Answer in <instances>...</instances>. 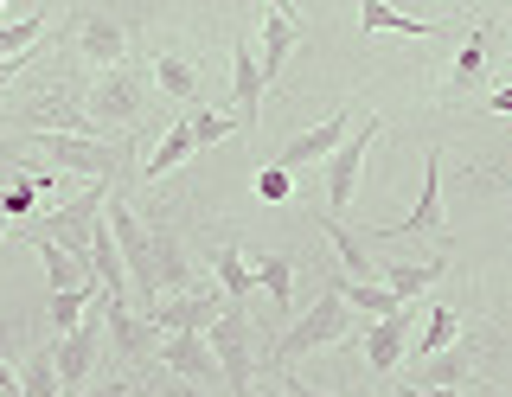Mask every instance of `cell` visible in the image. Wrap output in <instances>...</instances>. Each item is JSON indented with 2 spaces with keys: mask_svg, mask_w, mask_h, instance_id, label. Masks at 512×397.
Masks as SVG:
<instances>
[{
  "mask_svg": "<svg viewBox=\"0 0 512 397\" xmlns=\"http://www.w3.org/2000/svg\"><path fill=\"white\" fill-rule=\"evenodd\" d=\"M346 333H352V308L340 301V289H333V282H320L314 308H308V314H295V321L282 327V340L269 346V365H276V372H288L295 359L320 353V346H340Z\"/></svg>",
  "mask_w": 512,
  "mask_h": 397,
  "instance_id": "obj_1",
  "label": "cell"
},
{
  "mask_svg": "<svg viewBox=\"0 0 512 397\" xmlns=\"http://www.w3.org/2000/svg\"><path fill=\"white\" fill-rule=\"evenodd\" d=\"M103 218H109V231H116V250H122V269H128V289H135L141 301V314H154L160 308V282H154V231L141 225L135 212L116 199V205H103Z\"/></svg>",
  "mask_w": 512,
  "mask_h": 397,
  "instance_id": "obj_2",
  "label": "cell"
},
{
  "mask_svg": "<svg viewBox=\"0 0 512 397\" xmlns=\"http://www.w3.org/2000/svg\"><path fill=\"white\" fill-rule=\"evenodd\" d=\"M212 340V359H218V378L231 397H250V378H256V333H250V314L244 308H218V321L205 327Z\"/></svg>",
  "mask_w": 512,
  "mask_h": 397,
  "instance_id": "obj_3",
  "label": "cell"
},
{
  "mask_svg": "<svg viewBox=\"0 0 512 397\" xmlns=\"http://www.w3.org/2000/svg\"><path fill=\"white\" fill-rule=\"evenodd\" d=\"M103 333H109V314H103V301H96V314H84L64 340L52 346V365H58V391L64 397H77L90 385V372H96V353H103Z\"/></svg>",
  "mask_w": 512,
  "mask_h": 397,
  "instance_id": "obj_4",
  "label": "cell"
},
{
  "mask_svg": "<svg viewBox=\"0 0 512 397\" xmlns=\"http://www.w3.org/2000/svg\"><path fill=\"white\" fill-rule=\"evenodd\" d=\"M378 129H384L378 116H359V122H352V135L327 154V205H333L327 218H340L346 205H352V193H359V173H365V154H372Z\"/></svg>",
  "mask_w": 512,
  "mask_h": 397,
  "instance_id": "obj_5",
  "label": "cell"
},
{
  "mask_svg": "<svg viewBox=\"0 0 512 397\" xmlns=\"http://www.w3.org/2000/svg\"><path fill=\"white\" fill-rule=\"evenodd\" d=\"M39 148L52 154L64 173H90V186H109L122 167V148L103 135H39Z\"/></svg>",
  "mask_w": 512,
  "mask_h": 397,
  "instance_id": "obj_6",
  "label": "cell"
},
{
  "mask_svg": "<svg viewBox=\"0 0 512 397\" xmlns=\"http://www.w3.org/2000/svg\"><path fill=\"white\" fill-rule=\"evenodd\" d=\"M84 116L96 122V129H128V122L141 116V84L128 71H103L96 77V90H90V103H84Z\"/></svg>",
  "mask_w": 512,
  "mask_h": 397,
  "instance_id": "obj_7",
  "label": "cell"
},
{
  "mask_svg": "<svg viewBox=\"0 0 512 397\" xmlns=\"http://www.w3.org/2000/svg\"><path fill=\"white\" fill-rule=\"evenodd\" d=\"M352 122H359L352 109H333L327 122H314V129L288 135V141H282V154H276V167H282V173H295V167H314V161H327V154H333V148H340V141L352 135Z\"/></svg>",
  "mask_w": 512,
  "mask_h": 397,
  "instance_id": "obj_8",
  "label": "cell"
},
{
  "mask_svg": "<svg viewBox=\"0 0 512 397\" xmlns=\"http://www.w3.org/2000/svg\"><path fill=\"white\" fill-rule=\"evenodd\" d=\"M103 314H109V340H116V359H128V365H148L160 359V333H154V321L141 308H128V301H103Z\"/></svg>",
  "mask_w": 512,
  "mask_h": 397,
  "instance_id": "obj_9",
  "label": "cell"
},
{
  "mask_svg": "<svg viewBox=\"0 0 512 397\" xmlns=\"http://www.w3.org/2000/svg\"><path fill=\"white\" fill-rule=\"evenodd\" d=\"M160 365H167V378H186V385L218 397V359H212V340H205V333H173V340H160Z\"/></svg>",
  "mask_w": 512,
  "mask_h": 397,
  "instance_id": "obj_10",
  "label": "cell"
},
{
  "mask_svg": "<svg viewBox=\"0 0 512 397\" xmlns=\"http://www.w3.org/2000/svg\"><path fill=\"white\" fill-rule=\"evenodd\" d=\"M416 231H442V148L423 154V199L397 225H378L372 237H416ZM372 237H365V250H372Z\"/></svg>",
  "mask_w": 512,
  "mask_h": 397,
  "instance_id": "obj_11",
  "label": "cell"
},
{
  "mask_svg": "<svg viewBox=\"0 0 512 397\" xmlns=\"http://www.w3.org/2000/svg\"><path fill=\"white\" fill-rule=\"evenodd\" d=\"M71 26H77V52H84L90 65H103V71H122L128 33H122V26H116V13H96V7H77V13H71Z\"/></svg>",
  "mask_w": 512,
  "mask_h": 397,
  "instance_id": "obj_12",
  "label": "cell"
},
{
  "mask_svg": "<svg viewBox=\"0 0 512 397\" xmlns=\"http://www.w3.org/2000/svg\"><path fill=\"white\" fill-rule=\"evenodd\" d=\"M410 321H416V301H404L391 321H372V327H365V365H372L378 378L397 372V359L410 353Z\"/></svg>",
  "mask_w": 512,
  "mask_h": 397,
  "instance_id": "obj_13",
  "label": "cell"
},
{
  "mask_svg": "<svg viewBox=\"0 0 512 397\" xmlns=\"http://www.w3.org/2000/svg\"><path fill=\"white\" fill-rule=\"evenodd\" d=\"M301 39V20L288 7H263V52H256V65H263V90H276V77L288 65V52H295Z\"/></svg>",
  "mask_w": 512,
  "mask_h": 397,
  "instance_id": "obj_14",
  "label": "cell"
},
{
  "mask_svg": "<svg viewBox=\"0 0 512 397\" xmlns=\"http://www.w3.org/2000/svg\"><path fill=\"white\" fill-rule=\"evenodd\" d=\"M148 321H154L160 340H173V333H205L218 321V295H173V301H160Z\"/></svg>",
  "mask_w": 512,
  "mask_h": 397,
  "instance_id": "obj_15",
  "label": "cell"
},
{
  "mask_svg": "<svg viewBox=\"0 0 512 397\" xmlns=\"http://www.w3.org/2000/svg\"><path fill=\"white\" fill-rule=\"evenodd\" d=\"M474 359H480V340H474V333H461L448 353L423 359V391H461L474 378Z\"/></svg>",
  "mask_w": 512,
  "mask_h": 397,
  "instance_id": "obj_16",
  "label": "cell"
},
{
  "mask_svg": "<svg viewBox=\"0 0 512 397\" xmlns=\"http://www.w3.org/2000/svg\"><path fill=\"white\" fill-rule=\"evenodd\" d=\"M231 97H237V129H256L263 116V65L250 45H231Z\"/></svg>",
  "mask_w": 512,
  "mask_h": 397,
  "instance_id": "obj_17",
  "label": "cell"
},
{
  "mask_svg": "<svg viewBox=\"0 0 512 397\" xmlns=\"http://www.w3.org/2000/svg\"><path fill=\"white\" fill-rule=\"evenodd\" d=\"M320 237L340 250V276H346V282H378V263H372V250H365L359 231H346L340 218H320Z\"/></svg>",
  "mask_w": 512,
  "mask_h": 397,
  "instance_id": "obj_18",
  "label": "cell"
},
{
  "mask_svg": "<svg viewBox=\"0 0 512 397\" xmlns=\"http://www.w3.org/2000/svg\"><path fill=\"white\" fill-rule=\"evenodd\" d=\"M442 276H448V257H429V263H378V282L397 301H416L423 289H436Z\"/></svg>",
  "mask_w": 512,
  "mask_h": 397,
  "instance_id": "obj_19",
  "label": "cell"
},
{
  "mask_svg": "<svg viewBox=\"0 0 512 397\" xmlns=\"http://www.w3.org/2000/svg\"><path fill=\"white\" fill-rule=\"evenodd\" d=\"M32 250H39L45 276H52V295H64V289H90V263H84V257H71V250L52 244L45 231H32Z\"/></svg>",
  "mask_w": 512,
  "mask_h": 397,
  "instance_id": "obj_20",
  "label": "cell"
},
{
  "mask_svg": "<svg viewBox=\"0 0 512 397\" xmlns=\"http://www.w3.org/2000/svg\"><path fill=\"white\" fill-rule=\"evenodd\" d=\"M359 26H365V33H397V39H442V33H448V26H436V20H410V13L384 7V0H365V7H359Z\"/></svg>",
  "mask_w": 512,
  "mask_h": 397,
  "instance_id": "obj_21",
  "label": "cell"
},
{
  "mask_svg": "<svg viewBox=\"0 0 512 397\" xmlns=\"http://www.w3.org/2000/svg\"><path fill=\"white\" fill-rule=\"evenodd\" d=\"M154 84L167 90L180 109H199V65H192L186 52H160L154 58Z\"/></svg>",
  "mask_w": 512,
  "mask_h": 397,
  "instance_id": "obj_22",
  "label": "cell"
},
{
  "mask_svg": "<svg viewBox=\"0 0 512 397\" xmlns=\"http://www.w3.org/2000/svg\"><path fill=\"white\" fill-rule=\"evenodd\" d=\"M256 282L269 289V308L276 314H295V257L288 250H269V257H256Z\"/></svg>",
  "mask_w": 512,
  "mask_h": 397,
  "instance_id": "obj_23",
  "label": "cell"
},
{
  "mask_svg": "<svg viewBox=\"0 0 512 397\" xmlns=\"http://www.w3.org/2000/svg\"><path fill=\"white\" fill-rule=\"evenodd\" d=\"M327 282L340 289V301H346L352 314H372V321H391V314L404 308V301L384 289V282H346V276H327Z\"/></svg>",
  "mask_w": 512,
  "mask_h": 397,
  "instance_id": "obj_24",
  "label": "cell"
},
{
  "mask_svg": "<svg viewBox=\"0 0 512 397\" xmlns=\"http://www.w3.org/2000/svg\"><path fill=\"white\" fill-rule=\"evenodd\" d=\"M212 269H218V289H224V308H244V301H250V289H256V269L244 263V250H237V244H224L218 257H212Z\"/></svg>",
  "mask_w": 512,
  "mask_h": 397,
  "instance_id": "obj_25",
  "label": "cell"
},
{
  "mask_svg": "<svg viewBox=\"0 0 512 397\" xmlns=\"http://www.w3.org/2000/svg\"><path fill=\"white\" fill-rule=\"evenodd\" d=\"M480 71H487V26H474V39L455 52V71H448V97H468L480 84Z\"/></svg>",
  "mask_w": 512,
  "mask_h": 397,
  "instance_id": "obj_26",
  "label": "cell"
},
{
  "mask_svg": "<svg viewBox=\"0 0 512 397\" xmlns=\"http://www.w3.org/2000/svg\"><path fill=\"white\" fill-rule=\"evenodd\" d=\"M96 301H103V289H96V282H90V289H64V295L45 301V321H52V327H58V340H64V333L84 321V308H96Z\"/></svg>",
  "mask_w": 512,
  "mask_h": 397,
  "instance_id": "obj_27",
  "label": "cell"
},
{
  "mask_svg": "<svg viewBox=\"0 0 512 397\" xmlns=\"http://www.w3.org/2000/svg\"><path fill=\"white\" fill-rule=\"evenodd\" d=\"M39 33H45V13H26V20L0 26V65H26V52L39 45Z\"/></svg>",
  "mask_w": 512,
  "mask_h": 397,
  "instance_id": "obj_28",
  "label": "cell"
},
{
  "mask_svg": "<svg viewBox=\"0 0 512 397\" xmlns=\"http://www.w3.org/2000/svg\"><path fill=\"white\" fill-rule=\"evenodd\" d=\"M186 154H192V129H186V116H173L167 141H160V148L148 154V167H141V173H148V180H160V173H173V167L186 161Z\"/></svg>",
  "mask_w": 512,
  "mask_h": 397,
  "instance_id": "obj_29",
  "label": "cell"
},
{
  "mask_svg": "<svg viewBox=\"0 0 512 397\" xmlns=\"http://www.w3.org/2000/svg\"><path fill=\"white\" fill-rule=\"evenodd\" d=\"M455 340H461V314L455 308H429V327H423V340H416V359H436Z\"/></svg>",
  "mask_w": 512,
  "mask_h": 397,
  "instance_id": "obj_30",
  "label": "cell"
},
{
  "mask_svg": "<svg viewBox=\"0 0 512 397\" xmlns=\"http://www.w3.org/2000/svg\"><path fill=\"white\" fill-rule=\"evenodd\" d=\"M20 397H64V391H58V365H52V353H32V359L20 365Z\"/></svg>",
  "mask_w": 512,
  "mask_h": 397,
  "instance_id": "obj_31",
  "label": "cell"
},
{
  "mask_svg": "<svg viewBox=\"0 0 512 397\" xmlns=\"http://www.w3.org/2000/svg\"><path fill=\"white\" fill-rule=\"evenodd\" d=\"M186 129H192V148H212V141H224L237 129V116H218V109H186Z\"/></svg>",
  "mask_w": 512,
  "mask_h": 397,
  "instance_id": "obj_32",
  "label": "cell"
},
{
  "mask_svg": "<svg viewBox=\"0 0 512 397\" xmlns=\"http://www.w3.org/2000/svg\"><path fill=\"white\" fill-rule=\"evenodd\" d=\"M288 193H295V180H288L282 167H263V173H256V199H263V205H282Z\"/></svg>",
  "mask_w": 512,
  "mask_h": 397,
  "instance_id": "obj_33",
  "label": "cell"
},
{
  "mask_svg": "<svg viewBox=\"0 0 512 397\" xmlns=\"http://www.w3.org/2000/svg\"><path fill=\"white\" fill-rule=\"evenodd\" d=\"M26 212H32V186L26 180L0 186V218H26Z\"/></svg>",
  "mask_w": 512,
  "mask_h": 397,
  "instance_id": "obj_34",
  "label": "cell"
},
{
  "mask_svg": "<svg viewBox=\"0 0 512 397\" xmlns=\"http://www.w3.org/2000/svg\"><path fill=\"white\" fill-rule=\"evenodd\" d=\"M160 397H212V391H199V385H186V378H167V372H160Z\"/></svg>",
  "mask_w": 512,
  "mask_h": 397,
  "instance_id": "obj_35",
  "label": "cell"
},
{
  "mask_svg": "<svg viewBox=\"0 0 512 397\" xmlns=\"http://www.w3.org/2000/svg\"><path fill=\"white\" fill-rule=\"evenodd\" d=\"M84 397H135V378H109V385H96Z\"/></svg>",
  "mask_w": 512,
  "mask_h": 397,
  "instance_id": "obj_36",
  "label": "cell"
},
{
  "mask_svg": "<svg viewBox=\"0 0 512 397\" xmlns=\"http://www.w3.org/2000/svg\"><path fill=\"white\" fill-rule=\"evenodd\" d=\"M282 391H288V397H327V391H314L308 378H295V372H282Z\"/></svg>",
  "mask_w": 512,
  "mask_h": 397,
  "instance_id": "obj_37",
  "label": "cell"
},
{
  "mask_svg": "<svg viewBox=\"0 0 512 397\" xmlns=\"http://www.w3.org/2000/svg\"><path fill=\"white\" fill-rule=\"evenodd\" d=\"M13 346H20V327H13V321H0V365L13 359Z\"/></svg>",
  "mask_w": 512,
  "mask_h": 397,
  "instance_id": "obj_38",
  "label": "cell"
},
{
  "mask_svg": "<svg viewBox=\"0 0 512 397\" xmlns=\"http://www.w3.org/2000/svg\"><path fill=\"white\" fill-rule=\"evenodd\" d=\"M487 109H493V116H512V84H506V90H493Z\"/></svg>",
  "mask_w": 512,
  "mask_h": 397,
  "instance_id": "obj_39",
  "label": "cell"
},
{
  "mask_svg": "<svg viewBox=\"0 0 512 397\" xmlns=\"http://www.w3.org/2000/svg\"><path fill=\"white\" fill-rule=\"evenodd\" d=\"M20 391V372H13V365H0V397H13Z\"/></svg>",
  "mask_w": 512,
  "mask_h": 397,
  "instance_id": "obj_40",
  "label": "cell"
},
{
  "mask_svg": "<svg viewBox=\"0 0 512 397\" xmlns=\"http://www.w3.org/2000/svg\"><path fill=\"white\" fill-rule=\"evenodd\" d=\"M404 397H461V391H423V385H404Z\"/></svg>",
  "mask_w": 512,
  "mask_h": 397,
  "instance_id": "obj_41",
  "label": "cell"
},
{
  "mask_svg": "<svg viewBox=\"0 0 512 397\" xmlns=\"http://www.w3.org/2000/svg\"><path fill=\"white\" fill-rule=\"evenodd\" d=\"M13 71H20V65H0V90H7V84H13Z\"/></svg>",
  "mask_w": 512,
  "mask_h": 397,
  "instance_id": "obj_42",
  "label": "cell"
},
{
  "mask_svg": "<svg viewBox=\"0 0 512 397\" xmlns=\"http://www.w3.org/2000/svg\"><path fill=\"white\" fill-rule=\"evenodd\" d=\"M474 397H500V391H493V385H474Z\"/></svg>",
  "mask_w": 512,
  "mask_h": 397,
  "instance_id": "obj_43",
  "label": "cell"
},
{
  "mask_svg": "<svg viewBox=\"0 0 512 397\" xmlns=\"http://www.w3.org/2000/svg\"><path fill=\"white\" fill-rule=\"evenodd\" d=\"M0 244H7V218H0Z\"/></svg>",
  "mask_w": 512,
  "mask_h": 397,
  "instance_id": "obj_44",
  "label": "cell"
}]
</instances>
